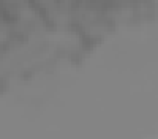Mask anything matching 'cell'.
Wrapping results in <instances>:
<instances>
[{"label": "cell", "mask_w": 158, "mask_h": 139, "mask_svg": "<svg viewBox=\"0 0 158 139\" xmlns=\"http://www.w3.org/2000/svg\"><path fill=\"white\" fill-rule=\"evenodd\" d=\"M18 18H19V14H18V11L15 8L0 3V21H3L6 24H11V22H16Z\"/></svg>", "instance_id": "6da1fadb"}, {"label": "cell", "mask_w": 158, "mask_h": 139, "mask_svg": "<svg viewBox=\"0 0 158 139\" xmlns=\"http://www.w3.org/2000/svg\"><path fill=\"white\" fill-rule=\"evenodd\" d=\"M6 88H8V82H6V79L0 78V93H3Z\"/></svg>", "instance_id": "7a4b0ae2"}]
</instances>
